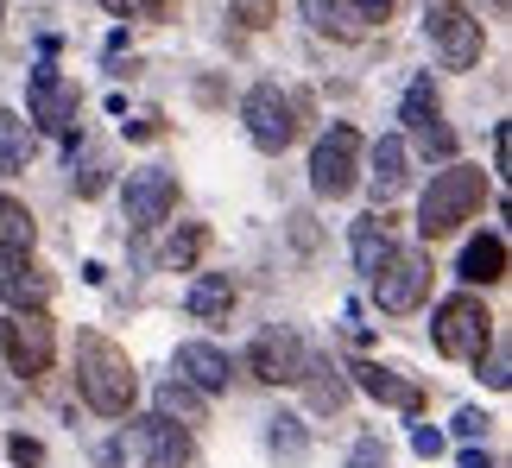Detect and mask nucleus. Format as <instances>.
I'll list each match as a JSON object with an SVG mask.
<instances>
[{
    "label": "nucleus",
    "mask_w": 512,
    "mask_h": 468,
    "mask_svg": "<svg viewBox=\"0 0 512 468\" xmlns=\"http://www.w3.org/2000/svg\"><path fill=\"white\" fill-rule=\"evenodd\" d=\"M76 393H83V405L95 418H127L133 399H140V374H133L127 348L83 329L76 336Z\"/></svg>",
    "instance_id": "nucleus-1"
},
{
    "label": "nucleus",
    "mask_w": 512,
    "mask_h": 468,
    "mask_svg": "<svg viewBox=\"0 0 512 468\" xmlns=\"http://www.w3.org/2000/svg\"><path fill=\"white\" fill-rule=\"evenodd\" d=\"M481 197H487V171H481V165L449 159L437 178H430L424 203H418V234H424V241H449V234H456L462 222H475Z\"/></svg>",
    "instance_id": "nucleus-2"
},
{
    "label": "nucleus",
    "mask_w": 512,
    "mask_h": 468,
    "mask_svg": "<svg viewBox=\"0 0 512 468\" xmlns=\"http://www.w3.org/2000/svg\"><path fill=\"white\" fill-rule=\"evenodd\" d=\"M430 342H437L443 361H475L487 342H494V317H487V304L475 291H462V298H443L437 317H430Z\"/></svg>",
    "instance_id": "nucleus-3"
},
{
    "label": "nucleus",
    "mask_w": 512,
    "mask_h": 468,
    "mask_svg": "<svg viewBox=\"0 0 512 468\" xmlns=\"http://www.w3.org/2000/svg\"><path fill=\"white\" fill-rule=\"evenodd\" d=\"M361 159H367L361 133H354V127H329L317 140V152H310V190L329 197V203L354 197V190H361Z\"/></svg>",
    "instance_id": "nucleus-4"
},
{
    "label": "nucleus",
    "mask_w": 512,
    "mask_h": 468,
    "mask_svg": "<svg viewBox=\"0 0 512 468\" xmlns=\"http://www.w3.org/2000/svg\"><path fill=\"white\" fill-rule=\"evenodd\" d=\"M430 279H437L430 253L392 247V260H386L380 272H373V304H380L386 317H411V310H424V298H430Z\"/></svg>",
    "instance_id": "nucleus-5"
},
{
    "label": "nucleus",
    "mask_w": 512,
    "mask_h": 468,
    "mask_svg": "<svg viewBox=\"0 0 512 468\" xmlns=\"http://www.w3.org/2000/svg\"><path fill=\"white\" fill-rule=\"evenodd\" d=\"M424 26H430V45H437L443 70H475L481 64V19L462 7V0H430L424 7Z\"/></svg>",
    "instance_id": "nucleus-6"
},
{
    "label": "nucleus",
    "mask_w": 512,
    "mask_h": 468,
    "mask_svg": "<svg viewBox=\"0 0 512 468\" xmlns=\"http://www.w3.org/2000/svg\"><path fill=\"white\" fill-rule=\"evenodd\" d=\"M0 348H7V361H13V374H51V361H57V329L45 310H13L7 323H0Z\"/></svg>",
    "instance_id": "nucleus-7"
},
{
    "label": "nucleus",
    "mask_w": 512,
    "mask_h": 468,
    "mask_svg": "<svg viewBox=\"0 0 512 468\" xmlns=\"http://www.w3.org/2000/svg\"><path fill=\"white\" fill-rule=\"evenodd\" d=\"M241 121H247V140L260 146V152H285L291 140H298V102H291V95H285L279 83L247 89Z\"/></svg>",
    "instance_id": "nucleus-8"
},
{
    "label": "nucleus",
    "mask_w": 512,
    "mask_h": 468,
    "mask_svg": "<svg viewBox=\"0 0 512 468\" xmlns=\"http://www.w3.org/2000/svg\"><path fill=\"white\" fill-rule=\"evenodd\" d=\"M26 108H32V121L57 133V140L70 146V159H76V114H83V95H76V83H64L51 64H38L32 70V89H26Z\"/></svg>",
    "instance_id": "nucleus-9"
},
{
    "label": "nucleus",
    "mask_w": 512,
    "mask_h": 468,
    "mask_svg": "<svg viewBox=\"0 0 512 468\" xmlns=\"http://www.w3.org/2000/svg\"><path fill=\"white\" fill-rule=\"evenodd\" d=\"M121 203H127V228H140V234L165 228V222H171V209H177V171H159V165L127 171Z\"/></svg>",
    "instance_id": "nucleus-10"
},
{
    "label": "nucleus",
    "mask_w": 512,
    "mask_h": 468,
    "mask_svg": "<svg viewBox=\"0 0 512 468\" xmlns=\"http://www.w3.org/2000/svg\"><path fill=\"white\" fill-rule=\"evenodd\" d=\"M51 272L32 260V247H0V304L7 310H45L51 304Z\"/></svg>",
    "instance_id": "nucleus-11"
},
{
    "label": "nucleus",
    "mask_w": 512,
    "mask_h": 468,
    "mask_svg": "<svg viewBox=\"0 0 512 468\" xmlns=\"http://www.w3.org/2000/svg\"><path fill=\"white\" fill-rule=\"evenodd\" d=\"M127 450H133V462H140V468H184L190 462V431L152 412V418L133 424V443H121V456Z\"/></svg>",
    "instance_id": "nucleus-12"
},
{
    "label": "nucleus",
    "mask_w": 512,
    "mask_h": 468,
    "mask_svg": "<svg viewBox=\"0 0 512 468\" xmlns=\"http://www.w3.org/2000/svg\"><path fill=\"white\" fill-rule=\"evenodd\" d=\"M247 361H253V374H260L266 386H298L304 367H310V348H304L298 329H266Z\"/></svg>",
    "instance_id": "nucleus-13"
},
{
    "label": "nucleus",
    "mask_w": 512,
    "mask_h": 468,
    "mask_svg": "<svg viewBox=\"0 0 512 468\" xmlns=\"http://www.w3.org/2000/svg\"><path fill=\"white\" fill-rule=\"evenodd\" d=\"M171 367H177V380H184V386H196V393H222V386L234 380V367H228V355L215 342H177Z\"/></svg>",
    "instance_id": "nucleus-14"
},
{
    "label": "nucleus",
    "mask_w": 512,
    "mask_h": 468,
    "mask_svg": "<svg viewBox=\"0 0 512 468\" xmlns=\"http://www.w3.org/2000/svg\"><path fill=\"white\" fill-rule=\"evenodd\" d=\"M348 374H354V386H361L367 399L392 405V412H418V405H424V386L405 380V374H392V367H380V361H354Z\"/></svg>",
    "instance_id": "nucleus-15"
},
{
    "label": "nucleus",
    "mask_w": 512,
    "mask_h": 468,
    "mask_svg": "<svg viewBox=\"0 0 512 468\" xmlns=\"http://www.w3.org/2000/svg\"><path fill=\"white\" fill-rule=\"evenodd\" d=\"M304 19H310V32L336 38V45H354V38H367V26H373L354 0H304Z\"/></svg>",
    "instance_id": "nucleus-16"
},
{
    "label": "nucleus",
    "mask_w": 512,
    "mask_h": 468,
    "mask_svg": "<svg viewBox=\"0 0 512 468\" xmlns=\"http://www.w3.org/2000/svg\"><path fill=\"white\" fill-rule=\"evenodd\" d=\"M367 159H373V197H380V203H392V197H399V190H405V178H411V171H405L411 146L399 140V133H380Z\"/></svg>",
    "instance_id": "nucleus-17"
},
{
    "label": "nucleus",
    "mask_w": 512,
    "mask_h": 468,
    "mask_svg": "<svg viewBox=\"0 0 512 468\" xmlns=\"http://www.w3.org/2000/svg\"><path fill=\"white\" fill-rule=\"evenodd\" d=\"M304 393H310V412H342L348 405V374L329 355H317V348H310V367H304Z\"/></svg>",
    "instance_id": "nucleus-18"
},
{
    "label": "nucleus",
    "mask_w": 512,
    "mask_h": 468,
    "mask_svg": "<svg viewBox=\"0 0 512 468\" xmlns=\"http://www.w3.org/2000/svg\"><path fill=\"white\" fill-rule=\"evenodd\" d=\"M462 279L468 285H500L506 279V241L500 234H475V241L462 247Z\"/></svg>",
    "instance_id": "nucleus-19"
},
{
    "label": "nucleus",
    "mask_w": 512,
    "mask_h": 468,
    "mask_svg": "<svg viewBox=\"0 0 512 468\" xmlns=\"http://www.w3.org/2000/svg\"><path fill=\"white\" fill-rule=\"evenodd\" d=\"M386 260H392V222L386 216H361V222H354V272L373 279Z\"/></svg>",
    "instance_id": "nucleus-20"
},
{
    "label": "nucleus",
    "mask_w": 512,
    "mask_h": 468,
    "mask_svg": "<svg viewBox=\"0 0 512 468\" xmlns=\"http://www.w3.org/2000/svg\"><path fill=\"white\" fill-rule=\"evenodd\" d=\"M32 152H38L32 121H19L13 108H0V178H19V171L32 165Z\"/></svg>",
    "instance_id": "nucleus-21"
},
{
    "label": "nucleus",
    "mask_w": 512,
    "mask_h": 468,
    "mask_svg": "<svg viewBox=\"0 0 512 468\" xmlns=\"http://www.w3.org/2000/svg\"><path fill=\"white\" fill-rule=\"evenodd\" d=\"M190 317L196 323H228V310H234V285H228V272H203V279L190 285Z\"/></svg>",
    "instance_id": "nucleus-22"
},
{
    "label": "nucleus",
    "mask_w": 512,
    "mask_h": 468,
    "mask_svg": "<svg viewBox=\"0 0 512 468\" xmlns=\"http://www.w3.org/2000/svg\"><path fill=\"white\" fill-rule=\"evenodd\" d=\"M209 393H196V386H184V380H165L159 386V418H171V424H203L209 418V405H203Z\"/></svg>",
    "instance_id": "nucleus-23"
},
{
    "label": "nucleus",
    "mask_w": 512,
    "mask_h": 468,
    "mask_svg": "<svg viewBox=\"0 0 512 468\" xmlns=\"http://www.w3.org/2000/svg\"><path fill=\"white\" fill-rule=\"evenodd\" d=\"M437 114H443V102H437V83H430V76H418V83L405 89V108H399V121H405L411 133H418L424 121H437Z\"/></svg>",
    "instance_id": "nucleus-24"
},
{
    "label": "nucleus",
    "mask_w": 512,
    "mask_h": 468,
    "mask_svg": "<svg viewBox=\"0 0 512 468\" xmlns=\"http://www.w3.org/2000/svg\"><path fill=\"white\" fill-rule=\"evenodd\" d=\"M32 241H38L32 209L13 203V197H0V247H32Z\"/></svg>",
    "instance_id": "nucleus-25"
},
{
    "label": "nucleus",
    "mask_w": 512,
    "mask_h": 468,
    "mask_svg": "<svg viewBox=\"0 0 512 468\" xmlns=\"http://www.w3.org/2000/svg\"><path fill=\"white\" fill-rule=\"evenodd\" d=\"M203 247H209V228H196V222L177 228L171 241H165V266H171V272H190L196 260H203Z\"/></svg>",
    "instance_id": "nucleus-26"
},
{
    "label": "nucleus",
    "mask_w": 512,
    "mask_h": 468,
    "mask_svg": "<svg viewBox=\"0 0 512 468\" xmlns=\"http://www.w3.org/2000/svg\"><path fill=\"white\" fill-rule=\"evenodd\" d=\"M266 450H272V456H285V462H304V450H310V443H304V424H298V418H272Z\"/></svg>",
    "instance_id": "nucleus-27"
},
{
    "label": "nucleus",
    "mask_w": 512,
    "mask_h": 468,
    "mask_svg": "<svg viewBox=\"0 0 512 468\" xmlns=\"http://www.w3.org/2000/svg\"><path fill=\"white\" fill-rule=\"evenodd\" d=\"M411 146H418L424 159H456V133L443 127V114H437V121H424L418 133H411Z\"/></svg>",
    "instance_id": "nucleus-28"
},
{
    "label": "nucleus",
    "mask_w": 512,
    "mask_h": 468,
    "mask_svg": "<svg viewBox=\"0 0 512 468\" xmlns=\"http://www.w3.org/2000/svg\"><path fill=\"white\" fill-rule=\"evenodd\" d=\"M102 7H108L114 19H133V26H159V19L171 13L165 0H102Z\"/></svg>",
    "instance_id": "nucleus-29"
},
{
    "label": "nucleus",
    "mask_w": 512,
    "mask_h": 468,
    "mask_svg": "<svg viewBox=\"0 0 512 468\" xmlns=\"http://www.w3.org/2000/svg\"><path fill=\"white\" fill-rule=\"evenodd\" d=\"M475 367H481V380L494 386V393H506V386H512V374H506L512 361H506V348H500V342H487L481 355H475Z\"/></svg>",
    "instance_id": "nucleus-30"
},
{
    "label": "nucleus",
    "mask_w": 512,
    "mask_h": 468,
    "mask_svg": "<svg viewBox=\"0 0 512 468\" xmlns=\"http://www.w3.org/2000/svg\"><path fill=\"white\" fill-rule=\"evenodd\" d=\"M7 456H13L19 468H45V443L26 437V431H13V437H7Z\"/></svg>",
    "instance_id": "nucleus-31"
},
{
    "label": "nucleus",
    "mask_w": 512,
    "mask_h": 468,
    "mask_svg": "<svg viewBox=\"0 0 512 468\" xmlns=\"http://www.w3.org/2000/svg\"><path fill=\"white\" fill-rule=\"evenodd\" d=\"M272 13H279V0H234V19H241V26H272Z\"/></svg>",
    "instance_id": "nucleus-32"
},
{
    "label": "nucleus",
    "mask_w": 512,
    "mask_h": 468,
    "mask_svg": "<svg viewBox=\"0 0 512 468\" xmlns=\"http://www.w3.org/2000/svg\"><path fill=\"white\" fill-rule=\"evenodd\" d=\"M348 468H392V456H386L380 437H361V443H354V456H348Z\"/></svg>",
    "instance_id": "nucleus-33"
},
{
    "label": "nucleus",
    "mask_w": 512,
    "mask_h": 468,
    "mask_svg": "<svg viewBox=\"0 0 512 468\" xmlns=\"http://www.w3.org/2000/svg\"><path fill=\"white\" fill-rule=\"evenodd\" d=\"M487 424H494V418H487L481 405H462V412H456V437L475 443V437H487Z\"/></svg>",
    "instance_id": "nucleus-34"
},
{
    "label": "nucleus",
    "mask_w": 512,
    "mask_h": 468,
    "mask_svg": "<svg viewBox=\"0 0 512 468\" xmlns=\"http://www.w3.org/2000/svg\"><path fill=\"white\" fill-rule=\"evenodd\" d=\"M411 450H418L424 462H437V456H443V431H430V424H418V431H411Z\"/></svg>",
    "instance_id": "nucleus-35"
},
{
    "label": "nucleus",
    "mask_w": 512,
    "mask_h": 468,
    "mask_svg": "<svg viewBox=\"0 0 512 468\" xmlns=\"http://www.w3.org/2000/svg\"><path fill=\"white\" fill-rule=\"evenodd\" d=\"M127 133H133V140H159V133H165V127H159V114H140V121H133Z\"/></svg>",
    "instance_id": "nucleus-36"
},
{
    "label": "nucleus",
    "mask_w": 512,
    "mask_h": 468,
    "mask_svg": "<svg viewBox=\"0 0 512 468\" xmlns=\"http://www.w3.org/2000/svg\"><path fill=\"white\" fill-rule=\"evenodd\" d=\"M506 159H512V133L494 127V171H506Z\"/></svg>",
    "instance_id": "nucleus-37"
},
{
    "label": "nucleus",
    "mask_w": 512,
    "mask_h": 468,
    "mask_svg": "<svg viewBox=\"0 0 512 468\" xmlns=\"http://www.w3.org/2000/svg\"><path fill=\"white\" fill-rule=\"evenodd\" d=\"M354 7H361L367 19H386V13H392V0H354Z\"/></svg>",
    "instance_id": "nucleus-38"
},
{
    "label": "nucleus",
    "mask_w": 512,
    "mask_h": 468,
    "mask_svg": "<svg viewBox=\"0 0 512 468\" xmlns=\"http://www.w3.org/2000/svg\"><path fill=\"white\" fill-rule=\"evenodd\" d=\"M462 468H494V456H487V450H468V456H462Z\"/></svg>",
    "instance_id": "nucleus-39"
},
{
    "label": "nucleus",
    "mask_w": 512,
    "mask_h": 468,
    "mask_svg": "<svg viewBox=\"0 0 512 468\" xmlns=\"http://www.w3.org/2000/svg\"><path fill=\"white\" fill-rule=\"evenodd\" d=\"M494 13H506V0H494Z\"/></svg>",
    "instance_id": "nucleus-40"
},
{
    "label": "nucleus",
    "mask_w": 512,
    "mask_h": 468,
    "mask_svg": "<svg viewBox=\"0 0 512 468\" xmlns=\"http://www.w3.org/2000/svg\"><path fill=\"white\" fill-rule=\"evenodd\" d=\"M0 19H7V0H0Z\"/></svg>",
    "instance_id": "nucleus-41"
},
{
    "label": "nucleus",
    "mask_w": 512,
    "mask_h": 468,
    "mask_svg": "<svg viewBox=\"0 0 512 468\" xmlns=\"http://www.w3.org/2000/svg\"><path fill=\"white\" fill-rule=\"evenodd\" d=\"M165 7H171V0H165Z\"/></svg>",
    "instance_id": "nucleus-42"
}]
</instances>
